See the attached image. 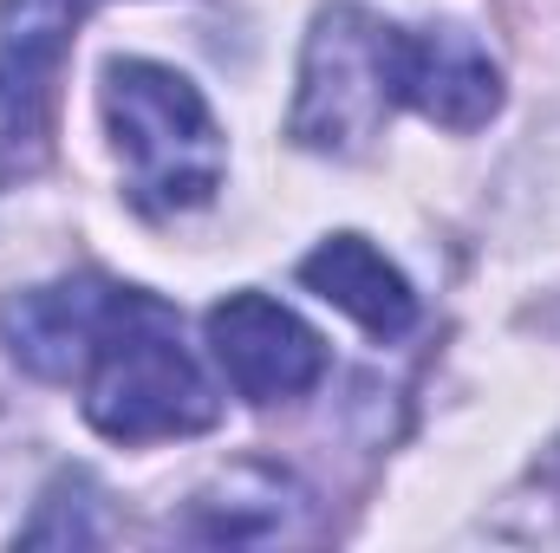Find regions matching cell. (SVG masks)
<instances>
[{
	"label": "cell",
	"instance_id": "obj_1",
	"mask_svg": "<svg viewBox=\"0 0 560 553\" xmlns=\"http://www.w3.org/2000/svg\"><path fill=\"white\" fill-rule=\"evenodd\" d=\"M72 378H79L85 423L112 443L202 436L222 416L209 372L183 345L176 306L143 293V286H118V280H105V299L92 313V332H85Z\"/></svg>",
	"mask_w": 560,
	"mask_h": 553
},
{
	"label": "cell",
	"instance_id": "obj_2",
	"mask_svg": "<svg viewBox=\"0 0 560 553\" xmlns=\"http://www.w3.org/2000/svg\"><path fill=\"white\" fill-rule=\"evenodd\" d=\"M105 125L125 163V196L150 222L189 215L222 189L229 143L202 92L156 66V59H112L105 66Z\"/></svg>",
	"mask_w": 560,
	"mask_h": 553
},
{
	"label": "cell",
	"instance_id": "obj_3",
	"mask_svg": "<svg viewBox=\"0 0 560 553\" xmlns=\"http://www.w3.org/2000/svg\"><path fill=\"white\" fill-rule=\"evenodd\" d=\"M398 33L359 0H332L313 13L300 52V92L287 111V138L319 156H352L385 131L398 105Z\"/></svg>",
	"mask_w": 560,
	"mask_h": 553
},
{
	"label": "cell",
	"instance_id": "obj_4",
	"mask_svg": "<svg viewBox=\"0 0 560 553\" xmlns=\"http://www.w3.org/2000/svg\"><path fill=\"white\" fill-rule=\"evenodd\" d=\"M72 26H79V0H0V156L7 169H33L46 156Z\"/></svg>",
	"mask_w": 560,
	"mask_h": 553
},
{
	"label": "cell",
	"instance_id": "obj_5",
	"mask_svg": "<svg viewBox=\"0 0 560 553\" xmlns=\"http://www.w3.org/2000/svg\"><path fill=\"white\" fill-rule=\"evenodd\" d=\"M209 352L248 404L306 398L326 378V339L268 293H229L209 313Z\"/></svg>",
	"mask_w": 560,
	"mask_h": 553
},
{
	"label": "cell",
	"instance_id": "obj_6",
	"mask_svg": "<svg viewBox=\"0 0 560 553\" xmlns=\"http://www.w3.org/2000/svg\"><path fill=\"white\" fill-rule=\"evenodd\" d=\"M398 105L443 131H482L502 111V66L463 26L398 33Z\"/></svg>",
	"mask_w": 560,
	"mask_h": 553
},
{
	"label": "cell",
	"instance_id": "obj_7",
	"mask_svg": "<svg viewBox=\"0 0 560 553\" xmlns=\"http://www.w3.org/2000/svg\"><path fill=\"white\" fill-rule=\"evenodd\" d=\"M306 489L275 469V462H235V469H222L209 489H196V502H189V521H183V534H196V541H229V548H248V541H287V534H300V515H306Z\"/></svg>",
	"mask_w": 560,
	"mask_h": 553
},
{
	"label": "cell",
	"instance_id": "obj_8",
	"mask_svg": "<svg viewBox=\"0 0 560 553\" xmlns=\"http://www.w3.org/2000/svg\"><path fill=\"white\" fill-rule=\"evenodd\" d=\"M300 286L332 299L346 319H359L372 339H405L418 326V293L365 235H332L300 261Z\"/></svg>",
	"mask_w": 560,
	"mask_h": 553
},
{
	"label": "cell",
	"instance_id": "obj_9",
	"mask_svg": "<svg viewBox=\"0 0 560 553\" xmlns=\"http://www.w3.org/2000/svg\"><path fill=\"white\" fill-rule=\"evenodd\" d=\"M92 508H98V489H92V475H59L52 489H46V502H39V515L20 528V541L26 548H66V541H79V548H92V541H105V528L92 521Z\"/></svg>",
	"mask_w": 560,
	"mask_h": 553
},
{
	"label": "cell",
	"instance_id": "obj_10",
	"mask_svg": "<svg viewBox=\"0 0 560 553\" xmlns=\"http://www.w3.org/2000/svg\"><path fill=\"white\" fill-rule=\"evenodd\" d=\"M0 169H7V156H0Z\"/></svg>",
	"mask_w": 560,
	"mask_h": 553
}]
</instances>
